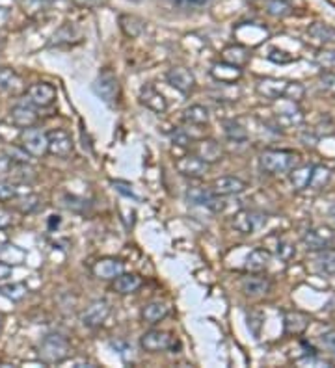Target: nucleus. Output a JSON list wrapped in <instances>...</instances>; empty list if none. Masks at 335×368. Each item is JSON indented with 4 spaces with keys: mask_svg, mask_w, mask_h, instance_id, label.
Segmentation results:
<instances>
[{
    "mask_svg": "<svg viewBox=\"0 0 335 368\" xmlns=\"http://www.w3.org/2000/svg\"><path fill=\"white\" fill-rule=\"evenodd\" d=\"M231 54H235V56H226L224 60L228 63H233V65H237V67H242L244 63L250 60V54H248V49H244V47H231V49H228Z\"/></svg>",
    "mask_w": 335,
    "mask_h": 368,
    "instance_id": "c9c22d12",
    "label": "nucleus"
},
{
    "mask_svg": "<svg viewBox=\"0 0 335 368\" xmlns=\"http://www.w3.org/2000/svg\"><path fill=\"white\" fill-rule=\"evenodd\" d=\"M12 275V264H8V262L0 261V281H4Z\"/></svg>",
    "mask_w": 335,
    "mask_h": 368,
    "instance_id": "603ef678",
    "label": "nucleus"
},
{
    "mask_svg": "<svg viewBox=\"0 0 335 368\" xmlns=\"http://www.w3.org/2000/svg\"><path fill=\"white\" fill-rule=\"evenodd\" d=\"M168 314H170V309H168L164 303H160V301H151V303H147V305L142 309V318L149 325L162 322Z\"/></svg>",
    "mask_w": 335,
    "mask_h": 368,
    "instance_id": "a878e982",
    "label": "nucleus"
},
{
    "mask_svg": "<svg viewBox=\"0 0 335 368\" xmlns=\"http://www.w3.org/2000/svg\"><path fill=\"white\" fill-rule=\"evenodd\" d=\"M21 84V78L13 69L0 67V89L2 91H15Z\"/></svg>",
    "mask_w": 335,
    "mask_h": 368,
    "instance_id": "2f4dec72",
    "label": "nucleus"
},
{
    "mask_svg": "<svg viewBox=\"0 0 335 368\" xmlns=\"http://www.w3.org/2000/svg\"><path fill=\"white\" fill-rule=\"evenodd\" d=\"M276 255H278L279 261L289 262L296 255V248H294L292 242H289L287 238H279L278 243H276Z\"/></svg>",
    "mask_w": 335,
    "mask_h": 368,
    "instance_id": "72a5a7b5",
    "label": "nucleus"
},
{
    "mask_svg": "<svg viewBox=\"0 0 335 368\" xmlns=\"http://www.w3.org/2000/svg\"><path fill=\"white\" fill-rule=\"evenodd\" d=\"M183 121L188 125H207L209 123V110L202 105H192L183 112Z\"/></svg>",
    "mask_w": 335,
    "mask_h": 368,
    "instance_id": "cd10ccee",
    "label": "nucleus"
},
{
    "mask_svg": "<svg viewBox=\"0 0 335 368\" xmlns=\"http://www.w3.org/2000/svg\"><path fill=\"white\" fill-rule=\"evenodd\" d=\"M47 153L58 156V158H67L73 153V140L65 131H51L47 132Z\"/></svg>",
    "mask_w": 335,
    "mask_h": 368,
    "instance_id": "9d476101",
    "label": "nucleus"
},
{
    "mask_svg": "<svg viewBox=\"0 0 335 368\" xmlns=\"http://www.w3.org/2000/svg\"><path fill=\"white\" fill-rule=\"evenodd\" d=\"M300 156L294 151L287 149H266L259 158L261 169L268 175L289 173L292 168H296Z\"/></svg>",
    "mask_w": 335,
    "mask_h": 368,
    "instance_id": "f257e3e1",
    "label": "nucleus"
},
{
    "mask_svg": "<svg viewBox=\"0 0 335 368\" xmlns=\"http://www.w3.org/2000/svg\"><path fill=\"white\" fill-rule=\"evenodd\" d=\"M266 56H268V60H272V62L276 63H289L294 60V58L289 56V54L283 52V50H276V49L270 50V54H266Z\"/></svg>",
    "mask_w": 335,
    "mask_h": 368,
    "instance_id": "c03bdc74",
    "label": "nucleus"
},
{
    "mask_svg": "<svg viewBox=\"0 0 335 368\" xmlns=\"http://www.w3.org/2000/svg\"><path fill=\"white\" fill-rule=\"evenodd\" d=\"M26 99H28V105H30V107H51L52 102L56 100V87L47 84V82L32 84V86L28 87V91H26Z\"/></svg>",
    "mask_w": 335,
    "mask_h": 368,
    "instance_id": "6e6552de",
    "label": "nucleus"
},
{
    "mask_svg": "<svg viewBox=\"0 0 335 368\" xmlns=\"http://www.w3.org/2000/svg\"><path fill=\"white\" fill-rule=\"evenodd\" d=\"M276 119H278L279 127L292 129V127L302 125L304 113H302V110L296 107V102H292V100H283V102H279V107L276 108Z\"/></svg>",
    "mask_w": 335,
    "mask_h": 368,
    "instance_id": "f8f14e48",
    "label": "nucleus"
},
{
    "mask_svg": "<svg viewBox=\"0 0 335 368\" xmlns=\"http://www.w3.org/2000/svg\"><path fill=\"white\" fill-rule=\"evenodd\" d=\"M47 132L36 127H28L21 132V147L30 156H43L47 153Z\"/></svg>",
    "mask_w": 335,
    "mask_h": 368,
    "instance_id": "20e7f679",
    "label": "nucleus"
},
{
    "mask_svg": "<svg viewBox=\"0 0 335 368\" xmlns=\"http://www.w3.org/2000/svg\"><path fill=\"white\" fill-rule=\"evenodd\" d=\"M120 274H123V262L118 259H101L94 264V275L105 281L116 279Z\"/></svg>",
    "mask_w": 335,
    "mask_h": 368,
    "instance_id": "a211bd4d",
    "label": "nucleus"
},
{
    "mask_svg": "<svg viewBox=\"0 0 335 368\" xmlns=\"http://www.w3.org/2000/svg\"><path fill=\"white\" fill-rule=\"evenodd\" d=\"M302 365H318V367H332V362L324 361V359H315V357H305L302 359Z\"/></svg>",
    "mask_w": 335,
    "mask_h": 368,
    "instance_id": "3c124183",
    "label": "nucleus"
},
{
    "mask_svg": "<svg viewBox=\"0 0 335 368\" xmlns=\"http://www.w3.org/2000/svg\"><path fill=\"white\" fill-rule=\"evenodd\" d=\"M2 327H4V316L0 314V333H2Z\"/></svg>",
    "mask_w": 335,
    "mask_h": 368,
    "instance_id": "13d9d810",
    "label": "nucleus"
},
{
    "mask_svg": "<svg viewBox=\"0 0 335 368\" xmlns=\"http://www.w3.org/2000/svg\"><path fill=\"white\" fill-rule=\"evenodd\" d=\"M310 325V316L302 311H287L283 316L285 333L289 335H302Z\"/></svg>",
    "mask_w": 335,
    "mask_h": 368,
    "instance_id": "aec40b11",
    "label": "nucleus"
},
{
    "mask_svg": "<svg viewBox=\"0 0 335 368\" xmlns=\"http://www.w3.org/2000/svg\"><path fill=\"white\" fill-rule=\"evenodd\" d=\"M166 78H168V84H170L171 87H175L177 91H181V94H190L192 89H194V86H196V78H194V75L190 73L188 69L184 67H173L168 71V75H166Z\"/></svg>",
    "mask_w": 335,
    "mask_h": 368,
    "instance_id": "4468645a",
    "label": "nucleus"
},
{
    "mask_svg": "<svg viewBox=\"0 0 335 368\" xmlns=\"http://www.w3.org/2000/svg\"><path fill=\"white\" fill-rule=\"evenodd\" d=\"M175 169L184 177H192V179H199L203 175L207 173L209 164L202 160L197 155H186L181 156L177 162H175Z\"/></svg>",
    "mask_w": 335,
    "mask_h": 368,
    "instance_id": "ddd939ff",
    "label": "nucleus"
},
{
    "mask_svg": "<svg viewBox=\"0 0 335 368\" xmlns=\"http://www.w3.org/2000/svg\"><path fill=\"white\" fill-rule=\"evenodd\" d=\"M173 144L181 145V147H186L188 144H192V138H190L186 132L177 131L175 134H173Z\"/></svg>",
    "mask_w": 335,
    "mask_h": 368,
    "instance_id": "de8ad7c7",
    "label": "nucleus"
},
{
    "mask_svg": "<svg viewBox=\"0 0 335 368\" xmlns=\"http://www.w3.org/2000/svg\"><path fill=\"white\" fill-rule=\"evenodd\" d=\"M28 288L23 283H12V285H0V296H4L12 301L25 300Z\"/></svg>",
    "mask_w": 335,
    "mask_h": 368,
    "instance_id": "7c9ffc66",
    "label": "nucleus"
},
{
    "mask_svg": "<svg viewBox=\"0 0 335 368\" xmlns=\"http://www.w3.org/2000/svg\"><path fill=\"white\" fill-rule=\"evenodd\" d=\"M246 190V182L239 179V177H220L210 184V192L220 197H228V195L242 194Z\"/></svg>",
    "mask_w": 335,
    "mask_h": 368,
    "instance_id": "2eb2a0df",
    "label": "nucleus"
},
{
    "mask_svg": "<svg viewBox=\"0 0 335 368\" xmlns=\"http://www.w3.org/2000/svg\"><path fill=\"white\" fill-rule=\"evenodd\" d=\"M17 195H21L19 188L15 186L13 182L2 181V179H0V203L12 201L13 197H17Z\"/></svg>",
    "mask_w": 335,
    "mask_h": 368,
    "instance_id": "4c0bfd02",
    "label": "nucleus"
},
{
    "mask_svg": "<svg viewBox=\"0 0 335 368\" xmlns=\"http://www.w3.org/2000/svg\"><path fill=\"white\" fill-rule=\"evenodd\" d=\"M329 214H332V218H334V221H335V205L332 206V210H329Z\"/></svg>",
    "mask_w": 335,
    "mask_h": 368,
    "instance_id": "bf43d9fd",
    "label": "nucleus"
},
{
    "mask_svg": "<svg viewBox=\"0 0 335 368\" xmlns=\"http://www.w3.org/2000/svg\"><path fill=\"white\" fill-rule=\"evenodd\" d=\"M313 168H315V166H296V168H292L291 171H289V181H291L292 188H294L296 192L310 190Z\"/></svg>",
    "mask_w": 335,
    "mask_h": 368,
    "instance_id": "5701e85b",
    "label": "nucleus"
},
{
    "mask_svg": "<svg viewBox=\"0 0 335 368\" xmlns=\"http://www.w3.org/2000/svg\"><path fill=\"white\" fill-rule=\"evenodd\" d=\"M173 6L183 8V10H196V8H203L209 4V0H170Z\"/></svg>",
    "mask_w": 335,
    "mask_h": 368,
    "instance_id": "ea45409f",
    "label": "nucleus"
},
{
    "mask_svg": "<svg viewBox=\"0 0 335 368\" xmlns=\"http://www.w3.org/2000/svg\"><path fill=\"white\" fill-rule=\"evenodd\" d=\"M268 221V216L265 213H259V210H241L233 216V227L242 235H253L259 229H263Z\"/></svg>",
    "mask_w": 335,
    "mask_h": 368,
    "instance_id": "7ed1b4c3",
    "label": "nucleus"
},
{
    "mask_svg": "<svg viewBox=\"0 0 335 368\" xmlns=\"http://www.w3.org/2000/svg\"><path fill=\"white\" fill-rule=\"evenodd\" d=\"M329 179H332L329 169L323 168V166H315V168H313V175H311L310 190H323L329 182Z\"/></svg>",
    "mask_w": 335,
    "mask_h": 368,
    "instance_id": "473e14b6",
    "label": "nucleus"
},
{
    "mask_svg": "<svg viewBox=\"0 0 335 368\" xmlns=\"http://www.w3.org/2000/svg\"><path fill=\"white\" fill-rule=\"evenodd\" d=\"M51 221H49V227H54V225H60V216H51Z\"/></svg>",
    "mask_w": 335,
    "mask_h": 368,
    "instance_id": "6e6d98bb",
    "label": "nucleus"
},
{
    "mask_svg": "<svg viewBox=\"0 0 335 368\" xmlns=\"http://www.w3.org/2000/svg\"><path fill=\"white\" fill-rule=\"evenodd\" d=\"M186 199L192 205L205 206V208H209L210 213L215 214L221 213L226 208V203H224L220 195L213 194L207 188H190L188 192H186Z\"/></svg>",
    "mask_w": 335,
    "mask_h": 368,
    "instance_id": "423d86ee",
    "label": "nucleus"
},
{
    "mask_svg": "<svg viewBox=\"0 0 335 368\" xmlns=\"http://www.w3.org/2000/svg\"><path fill=\"white\" fill-rule=\"evenodd\" d=\"M142 348L146 351H151V354H158V351H166V349H171L175 346V338L171 337L168 331L153 329L144 333V337L140 340Z\"/></svg>",
    "mask_w": 335,
    "mask_h": 368,
    "instance_id": "1a4fd4ad",
    "label": "nucleus"
},
{
    "mask_svg": "<svg viewBox=\"0 0 335 368\" xmlns=\"http://www.w3.org/2000/svg\"><path fill=\"white\" fill-rule=\"evenodd\" d=\"M10 119L15 127L19 129H28V127L36 125L38 121V113L30 105H17L10 110Z\"/></svg>",
    "mask_w": 335,
    "mask_h": 368,
    "instance_id": "6ab92c4d",
    "label": "nucleus"
},
{
    "mask_svg": "<svg viewBox=\"0 0 335 368\" xmlns=\"http://www.w3.org/2000/svg\"><path fill=\"white\" fill-rule=\"evenodd\" d=\"M12 225V216L8 213H4V210H0V229L4 231V229H8Z\"/></svg>",
    "mask_w": 335,
    "mask_h": 368,
    "instance_id": "864d4df0",
    "label": "nucleus"
},
{
    "mask_svg": "<svg viewBox=\"0 0 335 368\" xmlns=\"http://www.w3.org/2000/svg\"><path fill=\"white\" fill-rule=\"evenodd\" d=\"M307 36H310L315 43L318 45H334L335 43V28L324 23H315L307 28Z\"/></svg>",
    "mask_w": 335,
    "mask_h": 368,
    "instance_id": "b1692460",
    "label": "nucleus"
},
{
    "mask_svg": "<svg viewBox=\"0 0 335 368\" xmlns=\"http://www.w3.org/2000/svg\"><path fill=\"white\" fill-rule=\"evenodd\" d=\"M241 287L244 290V294L252 296V298H259V296H265V294L270 292V281L259 274H252L244 277Z\"/></svg>",
    "mask_w": 335,
    "mask_h": 368,
    "instance_id": "f3484780",
    "label": "nucleus"
},
{
    "mask_svg": "<svg viewBox=\"0 0 335 368\" xmlns=\"http://www.w3.org/2000/svg\"><path fill=\"white\" fill-rule=\"evenodd\" d=\"M94 91L101 97L107 105H114L118 97H120V82L116 78L112 71H102L101 75L97 76L94 84Z\"/></svg>",
    "mask_w": 335,
    "mask_h": 368,
    "instance_id": "39448f33",
    "label": "nucleus"
},
{
    "mask_svg": "<svg viewBox=\"0 0 335 368\" xmlns=\"http://www.w3.org/2000/svg\"><path fill=\"white\" fill-rule=\"evenodd\" d=\"M321 87L329 91V94H335V73H324L321 76Z\"/></svg>",
    "mask_w": 335,
    "mask_h": 368,
    "instance_id": "a18cd8bd",
    "label": "nucleus"
},
{
    "mask_svg": "<svg viewBox=\"0 0 335 368\" xmlns=\"http://www.w3.org/2000/svg\"><path fill=\"white\" fill-rule=\"evenodd\" d=\"M140 99H142V102H144L149 110H153V112H157V113L166 112V108H168V102H166L164 95L160 94V91H157L153 86L142 87Z\"/></svg>",
    "mask_w": 335,
    "mask_h": 368,
    "instance_id": "4be33fe9",
    "label": "nucleus"
},
{
    "mask_svg": "<svg viewBox=\"0 0 335 368\" xmlns=\"http://www.w3.org/2000/svg\"><path fill=\"white\" fill-rule=\"evenodd\" d=\"M112 184H114V188H116V190H118V192H120V194L127 195V197H133V199H138V197H136V194H134V192H133V186H131L129 182L114 181V182H112Z\"/></svg>",
    "mask_w": 335,
    "mask_h": 368,
    "instance_id": "49530a36",
    "label": "nucleus"
},
{
    "mask_svg": "<svg viewBox=\"0 0 335 368\" xmlns=\"http://www.w3.org/2000/svg\"><path fill=\"white\" fill-rule=\"evenodd\" d=\"M142 287V279L134 274H120L114 279V290L118 294H133Z\"/></svg>",
    "mask_w": 335,
    "mask_h": 368,
    "instance_id": "bb28decb",
    "label": "nucleus"
},
{
    "mask_svg": "<svg viewBox=\"0 0 335 368\" xmlns=\"http://www.w3.org/2000/svg\"><path fill=\"white\" fill-rule=\"evenodd\" d=\"M321 344L324 349H328L332 356H335V331H328L321 335Z\"/></svg>",
    "mask_w": 335,
    "mask_h": 368,
    "instance_id": "37998d69",
    "label": "nucleus"
},
{
    "mask_svg": "<svg viewBox=\"0 0 335 368\" xmlns=\"http://www.w3.org/2000/svg\"><path fill=\"white\" fill-rule=\"evenodd\" d=\"M6 242V235L2 232V229H0V243H4Z\"/></svg>",
    "mask_w": 335,
    "mask_h": 368,
    "instance_id": "4d7b16f0",
    "label": "nucleus"
},
{
    "mask_svg": "<svg viewBox=\"0 0 335 368\" xmlns=\"http://www.w3.org/2000/svg\"><path fill=\"white\" fill-rule=\"evenodd\" d=\"M224 134L228 138L229 142H235V144H242L248 140V132L242 125H239L237 121H226L224 123Z\"/></svg>",
    "mask_w": 335,
    "mask_h": 368,
    "instance_id": "c756f323",
    "label": "nucleus"
},
{
    "mask_svg": "<svg viewBox=\"0 0 335 368\" xmlns=\"http://www.w3.org/2000/svg\"><path fill=\"white\" fill-rule=\"evenodd\" d=\"M196 155L210 166V164L220 162L221 156H224V151H221L220 144H216L215 140H203V142H199V145H197Z\"/></svg>",
    "mask_w": 335,
    "mask_h": 368,
    "instance_id": "393cba45",
    "label": "nucleus"
},
{
    "mask_svg": "<svg viewBox=\"0 0 335 368\" xmlns=\"http://www.w3.org/2000/svg\"><path fill=\"white\" fill-rule=\"evenodd\" d=\"M305 87L300 84V82H287V89H285L283 99L292 100V102H298V100L304 99Z\"/></svg>",
    "mask_w": 335,
    "mask_h": 368,
    "instance_id": "e433bc0d",
    "label": "nucleus"
},
{
    "mask_svg": "<svg viewBox=\"0 0 335 368\" xmlns=\"http://www.w3.org/2000/svg\"><path fill=\"white\" fill-rule=\"evenodd\" d=\"M71 354V346L67 343V338L58 335V333H51L39 343L38 346V356L45 365H58L63 362Z\"/></svg>",
    "mask_w": 335,
    "mask_h": 368,
    "instance_id": "f03ea898",
    "label": "nucleus"
},
{
    "mask_svg": "<svg viewBox=\"0 0 335 368\" xmlns=\"http://www.w3.org/2000/svg\"><path fill=\"white\" fill-rule=\"evenodd\" d=\"M8 17H10V12H8L6 8H0V26L6 23Z\"/></svg>",
    "mask_w": 335,
    "mask_h": 368,
    "instance_id": "5fc2aeb1",
    "label": "nucleus"
},
{
    "mask_svg": "<svg viewBox=\"0 0 335 368\" xmlns=\"http://www.w3.org/2000/svg\"><path fill=\"white\" fill-rule=\"evenodd\" d=\"M108 0H75L76 6L80 8H99V6H105Z\"/></svg>",
    "mask_w": 335,
    "mask_h": 368,
    "instance_id": "09e8293b",
    "label": "nucleus"
},
{
    "mask_svg": "<svg viewBox=\"0 0 335 368\" xmlns=\"http://www.w3.org/2000/svg\"><path fill=\"white\" fill-rule=\"evenodd\" d=\"M315 62L324 69L335 67V50H318L315 54Z\"/></svg>",
    "mask_w": 335,
    "mask_h": 368,
    "instance_id": "58836bf2",
    "label": "nucleus"
},
{
    "mask_svg": "<svg viewBox=\"0 0 335 368\" xmlns=\"http://www.w3.org/2000/svg\"><path fill=\"white\" fill-rule=\"evenodd\" d=\"M285 89H287V80H279V78H263L257 82V91L259 95L266 97V99H283Z\"/></svg>",
    "mask_w": 335,
    "mask_h": 368,
    "instance_id": "412c9836",
    "label": "nucleus"
},
{
    "mask_svg": "<svg viewBox=\"0 0 335 368\" xmlns=\"http://www.w3.org/2000/svg\"><path fill=\"white\" fill-rule=\"evenodd\" d=\"M10 169H12V160L8 156H0V179L2 177H8L10 175Z\"/></svg>",
    "mask_w": 335,
    "mask_h": 368,
    "instance_id": "8fccbe9b",
    "label": "nucleus"
},
{
    "mask_svg": "<svg viewBox=\"0 0 335 368\" xmlns=\"http://www.w3.org/2000/svg\"><path fill=\"white\" fill-rule=\"evenodd\" d=\"M108 314H110V305H108V301L95 300L94 303H89L88 309L83 312L80 322H83L84 327L95 329V327H99V325L105 324V320L108 318Z\"/></svg>",
    "mask_w": 335,
    "mask_h": 368,
    "instance_id": "9b49d317",
    "label": "nucleus"
},
{
    "mask_svg": "<svg viewBox=\"0 0 335 368\" xmlns=\"http://www.w3.org/2000/svg\"><path fill=\"white\" fill-rule=\"evenodd\" d=\"M266 13H270L272 17H285L291 13V4L287 0H268Z\"/></svg>",
    "mask_w": 335,
    "mask_h": 368,
    "instance_id": "f704fd0d",
    "label": "nucleus"
},
{
    "mask_svg": "<svg viewBox=\"0 0 335 368\" xmlns=\"http://www.w3.org/2000/svg\"><path fill=\"white\" fill-rule=\"evenodd\" d=\"M270 251L265 250V248H255V250L250 251V255L246 257V262H244V270L250 272V274H261L268 268L270 264Z\"/></svg>",
    "mask_w": 335,
    "mask_h": 368,
    "instance_id": "dca6fc26",
    "label": "nucleus"
},
{
    "mask_svg": "<svg viewBox=\"0 0 335 368\" xmlns=\"http://www.w3.org/2000/svg\"><path fill=\"white\" fill-rule=\"evenodd\" d=\"M315 268L321 274L334 275L335 274V250H321L316 251L315 257Z\"/></svg>",
    "mask_w": 335,
    "mask_h": 368,
    "instance_id": "c85d7f7f",
    "label": "nucleus"
},
{
    "mask_svg": "<svg viewBox=\"0 0 335 368\" xmlns=\"http://www.w3.org/2000/svg\"><path fill=\"white\" fill-rule=\"evenodd\" d=\"M6 156L12 162H28V156L30 155L23 147H12V149H8Z\"/></svg>",
    "mask_w": 335,
    "mask_h": 368,
    "instance_id": "79ce46f5",
    "label": "nucleus"
},
{
    "mask_svg": "<svg viewBox=\"0 0 335 368\" xmlns=\"http://www.w3.org/2000/svg\"><path fill=\"white\" fill-rule=\"evenodd\" d=\"M23 205L19 206L21 213H34L36 208H39V197H36V195L28 194L25 197V199L21 201Z\"/></svg>",
    "mask_w": 335,
    "mask_h": 368,
    "instance_id": "a19ab883",
    "label": "nucleus"
},
{
    "mask_svg": "<svg viewBox=\"0 0 335 368\" xmlns=\"http://www.w3.org/2000/svg\"><path fill=\"white\" fill-rule=\"evenodd\" d=\"M302 242L310 251H321L335 242V232L329 227H313L302 235Z\"/></svg>",
    "mask_w": 335,
    "mask_h": 368,
    "instance_id": "0eeeda50",
    "label": "nucleus"
}]
</instances>
